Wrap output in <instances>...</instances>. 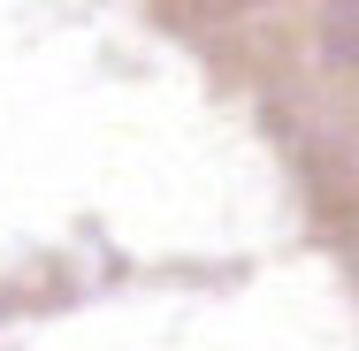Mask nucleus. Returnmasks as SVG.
Wrapping results in <instances>:
<instances>
[{
  "label": "nucleus",
  "mask_w": 359,
  "mask_h": 351,
  "mask_svg": "<svg viewBox=\"0 0 359 351\" xmlns=\"http://www.w3.org/2000/svg\"><path fill=\"white\" fill-rule=\"evenodd\" d=\"M321 39H329V54L359 62V0H329L321 8Z\"/></svg>",
  "instance_id": "obj_1"
}]
</instances>
